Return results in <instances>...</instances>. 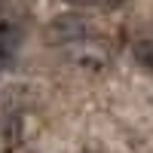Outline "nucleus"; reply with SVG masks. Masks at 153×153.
<instances>
[{
  "label": "nucleus",
  "instance_id": "f257e3e1",
  "mask_svg": "<svg viewBox=\"0 0 153 153\" xmlns=\"http://www.w3.org/2000/svg\"><path fill=\"white\" fill-rule=\"evenodd\" d=\"M95 34V28L89 25L83 16H74V12H65L46 25V40L52 46H74V43H86L89 37Z\"/></svg>",
  "mask_w": 153,
  "mask_h": 153
},
{
  "label": "nucleus",
  "instance_id": "f03ea898",
  "mask_svg": "<svg viewBox=\"0 0 153 153\" xmlns=\"http://www.w3.org/2000/svg\"><path fill=\"white\" fill-rule=\"evenodd\" d=\"M19 43H22V31H19V25H12V22H0V74H3V71L9 68V61L16 58Z\"/></svg>",
  "mask_w": 153,
  "mask_h": 153
},
{
  "label": "nucleus",
  "instance_id": "7ed1b4c3",
  "mask_svg": "<svg viewBox=\"0 0 153 153\" xmlns=\"http://www.w3.org/2000/svg\"><path fill=\"white\" fill-rule=\"evenodd\" d=\"M25 138V126H22V117L19 113H6L0 120V150L3 153H12Z\"/></svg>",
  "mask_w": 153,
  "mask_h": 153
},
{
  "label": "nucleus",
  "instance_id": "20e7f679",
  "mask_svg": "<svg viewBox=\"0 0 153 153\" xmlns=\"http://www.w3.org/2000/svg\"><path fill=\"white\" fill-rule=\"evenodd\" d=\"M132 58L138 68H144L153 76V37H144V40H135L132 43Z\"/></svg>",
  "mask_w": 153,
  "mask_h": 153
},
{
  "label": "nucleus",
  "instance_id": "39448f33",
  "mask_svg": "<svg viewBox=\"0 0 153 153\" xmlns=\"http://www.w3.org/2000/svg\"><path fill=\"white\" fill-rule=\"evenodd\" d=\"M123 3H126V0H95V6H101V9H117Z\"/></svg>",
  "mask_w": 153,
  "mask_h": 153
},
{
  "label": "nucleus",
  "instance_id": "423d86ee",
  "mask_svg": "<svg viewBox=\"0 0 153 153\" xmlns=\"http://www.w3.org/2000/svg\"><path fill=\"white\" fill-rule=\"evenodd\" d=\"M65 3H74V6H95V0H65Z\"/></svg>",
  "mask_w": 153,
  "mask_h": 153
}]
</instances>
